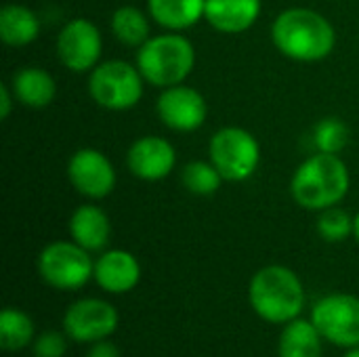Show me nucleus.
Here are the masks:
<instances>
[{
    "instance_id": "nucleus-27",
    "label": "nucleus",
    "mask_w": 359,
    "mask_h": 357,
    "mask_svg": "<svg viewBox=\"0 0 359 357\" xmlns=\"http://www.w3.org/2000/svg\"><path fill=\"white\" fill-rule=\"evenodd\" d=\"M86 357H122L120 356V349L109 341V339H103V341H97L88 347V353Z\"/></svg>"
},
{
    "instance_id": "nucleus-12",
    "label": "nucleus",
    "mask_w": 359,
    "mask_h": 357,
    "mask_svg": "<svg viewBox=\"0 0 359 357\" xmlns=\"http://www.w3.org/2000/svg\"><path fill=\"white\" fill-rule=\"evenodd\" d=\"M156 109L162 124L177 133L198 130L206 122V114H208V105L202 93L185 84L162 88Z\"/></svg>"
},
{
    "instance_id": "nucleus-20",
    "label": "nucleus",
    "mask_w": 359,
    "mask_h": 357,
    "mask_svg": "<svg viewBox=\"0 0 359 357\" xmlns=\"http://www.w3.org/2000/svg\"><path fill=\"white\" fill-rule=\"evenodd\" d=\"M40 36L38 15L23 4H4L0 11V38L8 46L32 44Z\"/></svg>"
},
{
    "instance_id": "nucleus-15",
    "label": "nucleus",
    "mask_w": 359,
    "mask_h": 357,
    "mask_svg": "<svg viewBox=\"0 0 359 357\" xmlns=\"http://www.w3.org/2000/svg\"><path fill=\"white\" fill-rule=\"evenodd\" d=\"M261 8V0H206L204 19L221 34H242L257 23Z\"/></svg>"
},
{
    "instance_id": "nucleus-6",
    "label": "nucleus",
    "mask_w": 359,
    "mask_h": 357,
    "mask_svg": "<svg viewBox=\"0 0 359 357\" xmlns=\"http://www.w3.org/2000/svg\"><path fill=\"white\" fill-rule=\"evenodd\" d=\"M143 82L139 67L111 59L99 63L88 76V93L93 101L111 112H126L135 107L143 97Z\"/></svg>"
},
{
    "instance_id": "nucleus-8",
    "label": "nucleus",
    "mask_w": 359,
    "mask_h": 357,
    "mask_svg": "<svg viewBox=\"0 0 359 357\" xmlns=\"http://www.w3.org/2000/svg\"><path fill=\"white\" fill-rule=\"evenodd\" d=\"M309 320L326 343L343 349L359 347V297L355 295H324L316 301Z\"/></svg>"
},
{
    "instance_id": "nucleus-26",
    "label": "nucleus",
    "mask_w": 359,
    "mask_h": 357,
    "mask_svg": "<svg viewBox=\"0 0 359 357\" xmlns=\"http://www.w3.org/2000/svg\"><path fill=\"white\" fill-rule=\"evenodd\" d=\"M69 337L63 330H44L32 343L34 357H65Z\"/></svg>"
},
{
    "instance_id": "nucleus-18",
    "label": "nucleus",
    "mask_w": 359,
    "mask_h": 357,
    "mask_svg": "<svg viewBox=\"0 0 359 357\" xmlns=\"http://www.w3.org/2000/svg\"><path fill=\"white\" fill-rule=\"evenodd\" d=\"M324 339L311 320L297 318L284 324L278 339V357H322Z\"/></svg>"
},
{
    "instance_id": "nucleus-19",
    "label": "nucleus",
    "mask_w": 359,
    "mask_h": 357,
    "mask_svg": "<svg viewBox=\"0 0 359 357\" xmlns=\"http://www.w3.org/2000/svg\"><path fill=\"white\" fill-rule=\"evenodd\" d=\"M147 8L158 25L181 32L194 27L204 17L206 0H147Z\"/></svg>"
},
{
    "instance_id": "nucleus-1",
    "label": "nucleus",
    "mask_w": 359,
    "mask_h": 357,
    "mask_svg": "<svg viewBox=\"0 0 359 357\" xmlns=\"http://www.w3.org/2000/svg\"><path fill=\"white\" fill-rule=\"evenodd\" d=\"M271 40L276 48L301 63H316L326 59L337 46L334 25L313 8H286L271 25Z\"/></svg>"
},
{
    "instance_id": "nucleus-30",
    "label": "nucleus",
    "mask_w": 359,
    "mask_h": 357,
    "mask_svg": "<svg viewBox=\"0 0 359 357\" xmlns=\"http://www.w3.org/2000/svg\"><path fill=\"white\" fill-rule=\"evenodd\" d=\"M343 357H359V347H351V349H345V356Z\"/></svg>"
},
{
    "instance_id": "nucleus-21",
    "label": "nucleus",
    "mask_w": 359,
    "mask_h": 357,
    "mask_svg": "<svg viewBox=\"0 0 359 357\" xmlns=\"http://www.w3.org/2000/svg\"><path fill=\"white\" fill-rule=\"evenodd\" d=\"M36 339V324L23 309L6 307L0 314V347L6 353L23 351L32 347Z\"/></svg>"
},
{
    "instance_id": "nucleus-5",
    "label": "nucleus",
    "mask_w": 359,
    "mask_h": 357,
    "mask_svg": "<svg viewBox=\"0 0 359 357\" xmlns=\"http://www.w3.org/2000/svg\"><path fill=\"white\" fill-rule=\"evenodd\" d=\"M38 274L42 282L55 290H80L95 276L90 252L74 240H57L46 244L38 255Z\"/></svg>"
},
{
    "instance_id": "nucleus-16",
    "label": "nucleus",
    "mask_w": 359,
    "mask_h": 357,
    "mask_svg": "<svg viewBox=\"0 0 359 357\" xmlns=\"http://www.w3.org/2000/svg\"><path fill=\"white\" fill-rule=\"evenodd\" d=\"M69 236L88 252H103L111 238V223L97 204H82L69 217Z\"/></svg>"
},
{
    "instance_id": "nucleus-13",
    "label": "nucleus",
    "mask_w": 359,
    "mask_h": 357,
    "mask_svg": "<svg viewBox=\"0 0 359 357\" xmlns=\"http://www.w3.org/2000/svg\"><path fill=\"white\" fill-rule=\"evenodd\" d=\"M175 164L177 151L172 143L156 135H145L137 139L126 154L128 170L141 181H160L172 173Z\"/></svg>"
},
{
    "instance_id": "nucleus-11",
    "label": "nucleus",
    "mask_w": 359,
    "mask_h": 357,
    "mask_svg": "<svg viewBox=\"0 0 359 357\" xmlns=\"http://www.w3.org/2000/svg\"><path fill=\"white\" fill-rule=\"evenodd\" d=\"M67 179L72 187L88 200H103L116 189V168L109 158L95 149L82 147L67 162Z\"/></svg>"
},
{
    "instance_id": "nucleus-4",
    "label": "nucleus",
    "mask_w": 359,
    "mask_h": 357,
    "mask_svg": "<svg viewBox=\"0 0 359 357\" xmlns=\"http://www.w3.org/2000/svg\"><path fill=\"white\" fill-rule=\"evenodd\" d=\"M196 65V48L194 44L177 34H160L151 36L137 53V67L145 82L168 88L175 84H183L185 78L194 72Z\"/></svg>"
},
{
    "instance_id": "nucleus-25",
    "label": "nucleus",
    "mask_w": 359,
    "mask_h": 357,
    "mask_svg": "<svg viewBox=\"0 0 359 357\" xmlns=\"http://www.w3.org/2000/svg\"><path fill=\"white\" fill-rule=\"evenodd\" d=\"M318 234L326 242H345L349 236H353V217L339 206L320 210Z\"/></svg>"
},
{
    "instance_id": "nucleus-14",
    "label": "nucleus",
    "mask_w": 359,
    "mask_h": 357,
    "mask_svg": "<svg viewBox=\"0 0 359 357\" xmlns=\"http://www.w3.org/2000/svg\"><path fill=\"white\" fill-rule=\"evenodd\" d=\"M97 286L109 295H126L137 288L141 282V263L139 259L122 248L103 250L95 261Z\"/></svg>"
},
{
    "instance_id": "nucleus-3",
    "label": "nucleus",
    "mask_w": 359,
    "mask_h": 357,
    "mask_svg": "<svg viewBox=\"0 0 359 357\" xmlns=\"http://www.w3.org/2000/svg\"><path fill=\"white\" fill-rule=\"evenodd\" d=\"M349 183V168L339 154L318 151L299 164L292 175L290 191L299 206L320 213L337 206L347 196Z\"/></svg>"
},
{
    "instance_id": "nucleus-24",
    "label": "nucleus",
    "mask_w": 359,
    "mask_h": 357,
    "mask_svg": "<svg viewBox=\"0 0 359 357\" xmlns=\"http://www.w3.org/2000/svg\"><path fill=\"white\" fill-rule=\"evenodd\" d=\"M349 141V126L341 118H324L313 128V143L318 151L341 154Z\"/></svg>"
},
{
    "instance_id": "nucleus-23",
    "label": "nucleus",
    "mask_w": 359,
    "mask_h": 357,
    "mask_svg": "<svg viewBox=\"0 0 359 357\" xmlns=\"http://www.w3.org/2000/svg\"><path fill=\"white\" fill-rule=\"evenodd\" d=\"M181 181H183L185 189L196 196H212L219 191V187L225 179L221 177V173L217 170V166L212 162L196 160V162L185 164V168L181 173Z\"/></svg>"
},
{
    "instance_id": "nucleus-7",
    "label": "nucleus",
    "mask_w": 359,
    "mask_h": 357,
    "mask_svg": "<svg viewBox=\"0 0 359 357\" xmlns=\"http://www.w3.org/2000/svg\"><path fill=\"white\" fill-rule=\"evenodd\" d=\"M208 154L221 177L231 183L252 177L261 162V145L257 137L240 126H225L217 130L208 143Z\"/></svg>"
},
{
    "instance_id": "nucleus-28",
    "label": "nucleus",
    "mask_w": 359,
    "mask_h": 357,
    "mask_svg": "<svg viewBox=\"0 0 359 357\" xmlns=\"http://www.w3.org/2000/svg\"><path fill=\"white\" fill-rule=\"evenodd\" d=\"M11 86L8 84H0V118L6 120L11 116V109H13V97L11 95Z\"/></svg>"
},
{
    "instance_id": "nucleus-9",
    "label": "nucleus",
    "mask_w": 359,
    "mask_h": 357,
    "mask_svg": "<svg viewBox=\"0 0 359 357\" xmlns=\"http://www.w3.org/2000/svg\"><path fill=\"white\" fill-rule=\"evenodd\" d=\"M118 309L109 301L93 297L74 301L61 318V330L69 337V341L84 345L109 339L118 330Z\"/></svg>"
},
{
    "instance_id": "nucleus-29",
    "label": "nucleus",
    "mask_w": 359,
    "mask_h": 357,
    "mask_svg": "<svg viewBox=\"0 0 359 357\" xmlns=\"http://www.w3.org/2000/svg\"><path fill=\"white\" fill-rule=\"evenodd\" d=\"M353 236H355V240L359 242V213L353 217Z\"/></svg>"
},
{
    "instance_id": "nucleus-2",
    "label": "nucleus",
    "mask_w": 359,
    "mask_h": 357,
    "mask_svg": "<svg viewBox=\"0 0 359 357\" xmlns=\"http://www.w3.org/2000/svg\"><path fill=\"white\" fill-rule=\"evenodd\" d=\"M248 303L263 322L284 326L301 318L307 297L301 278L292 269L267 265L250 278Z\"/></svg>"
},
{
    "instance_id": "nucleus-17",
    "label": "nucleus",
    "mask_w": 359,
    "mask_h": 357,
    "mask_svg": "<svg viewBox=\"0 0 359 357\" xmlns=\"http://www.w3.org/2000/svg\"><path fill=\"white\" fill-rule=\"evenodd\" d=\"M11 88H13L15 99L21 105L32 107V109H42V107L50 105L57 95L55 78L46 69L36 67V65L21 67L13 76Z\"/></svg>"
},
{
    "instance_id": "nucleus-22",
    "label": "nucleus",
    "mask_w": 359,
    "mask_h": 357,
    "mask_svg": "<svg viewBox=\"0 0 359 357\" xmlns=\"http://www.w3.org/2000/svg\"><path fill=\"white\" fill-rule=\"evenodd\" d=\"M111 34L126 46L141 48L149 36V17L137 6H120L111 15Z\"/></svg>"
},
{
    "instance_id": "nucleus-10",
    "label": "nucleus",
    "mask_w": 359,
    "mask_h": 357,
    "mask_svg": "<svg viewBox=\"0 0 359 357\" xmlns=\"http://www.w3.org/2000/svg\"><path fill=\"white\" fill-rule=\"evenodd\" d=\"M103 38L99 27L84 17H76L63 25L57 36L59 61L74 74L93 72L101 63Z\"/></svg>"
}]
</instances>
